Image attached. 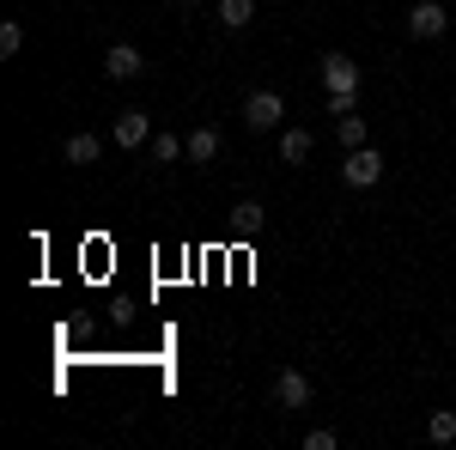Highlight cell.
I'll list each match as a JSON object with an SVG mask.
<instances>
[{"label": "cell", "mask_w": 456, "mask_h": 450, "mask_svg": "<svg viewBox=\"0 0 456 450\" xmlns=\"http://www.w3.org/2000/svg\"><path fill=\"white\" fill-rule=\"evenodd\" d=\"M98 152H104V140L92 135V128H79V135L61 140V159H68V165H98Z\"/></svg>", "instance_id": "8"}, {"label": "cell", "mask_w": 456, "mask_h": 450, "mask_svg": "<svg viewBox=\"0 0 456 450\" xmlns=\"http://www.w3.org/2000/svg\"><path fill=\"white\" fill-rule=\"evenodd\" d=\"M322 86H329V92H359V61L341 55V49H329V55H322Z\"/></svg>", "instance_id": "7"}, {"label": "cell", "mask_w": 456, "mask_h": 450, "mask_svg": "<svg viewBox=\"0 0 456 450\" xmlns=\"http://www.w3.org/2000/svg\"><path fill=\"white\" fill-rule=\"evenodd\" d=\"M274 408H281V414H298V408H311V378H305L298 365H286L281 378H274Z\"/></svg>", "instance_id": "4"}, {"label": "cell", "mask_w": 456, "mask_h": 450, "mask_svg": "<svg viewBox=\"0 0 456 450\" xmlns=\"http://www.w3.org/2000/svg\"><path fill=\"white\" fill-rule=\"evenodd\" d=\"M213 19H219L225 31H244L249 19H256V0H219V6H213Z\"/></svg>", "instance_id": "11"}, {"label": "cell", "mask_w": 456, "mask_h": 450, "mask_svg": "<svg viewBox=\"0 0 456 450\" xmlns=\"http://www.w3.org/2000/svg\"><path fill=\"white\" fill-rule=\"evenodd\" d=\"M341 176H347V189H378V176H384V159H378V146H353L347 165H341Z\"/></svg>", "instance_id": "3"}, {"label": "cell", "mask_w": 456, "mask_h": 450, "mask_svg": "<svg viewBox=\"0 0 456 450\" xmlns=\"http://www.w3.org/2000/svg\"><path fill=\"white\" fill-rule=\"evenodd\" d=\"M219 159V128H195L189 135V165H213Z\"/></svg>", "instance_id": "12"}, {"label": "cell", "mask_w": 456, "mask_h": 450, "mask_svg": "<svg viewBox=\"0 0 456 450\" xmlns=\"http://www.w3.org/2000/svg\"><path fill=\"white\" fill-rule=\"evenodd\" d=\"M311 128H281V159L286 165H305V159H311Z\"/></svg>", "instance_id": "10"}, {"label": "cell", "mask_w": 456, "mask_h": 450, "mask_svg": "<svg viewBox=\"0 0 456 450\" xmlns=\"http://www.w3.org/2000/svg\"><path fill=\"white\" fill-rule=\"evenodd\" d=\"M146 146H152V165H176L189 152V140H176V135H152Z\"/></svg>", "instance_id": "13"}, {"label": "cell", "mask_w": 456, "mask_h": 450, "mask_svg": "<svg viewBox=\"0 0 456 450\" xmlns=\"http://www.w3.org/2000/svg\"><path fill=\"white\" fill-rule=\"evenodd\" d=\"M110 140H116V146H128V152L146 146V140H152V116H146V110H122V116L110 122Z\"/></svg>", "instance_id": "5"}, {"label": "cell", "mask_w": 456, "mask_h": 450, "mask_svg": "<svg viewBox=\"0 0 456 450\" xmlns=\"http://www.w3.org/2000/svg\"><path fill=\"white\" fill-rule=\"evenodd\" d=\"M341 146H365V116H359V110H353V116H341Z\"/></svg>", "instance_id": "16"}, {"label": "cell", "mask_w": 456, "mask_h": 450, "mask_svg": "<svg viewBox=\"0 0 456 450\" xmlns=\"http://www.w3.org/2000/svg\"><path fill=\"white\" fill-rule=\"evenodd\" d=\"M335 445H341L335 426H311V432H305V450H335Z\"/></svg>", "instance_id": "17"}, {"label": "cell", "mask_w": 456, "mask_h": 450, "mask_svg": "<svg viewBox=\"0 0 456 450\" xmlns=\"http://www.w3.org/2000/svg\"><path fill=\"white\" fill-rule=\"evenodd\" d=\"M232 232H238V238H262V232H268V208H262V201H238V208H232Z\"/></svg>", "instance_id": "9"}, {"label": "cell", "mask_w": 456, "mask_h": 450, "mask_svg": "<svg viewBox=\"0 0 456 450\" xmlns=\"http://www.w3.org/2000/svg\"><path fill=\"white\" fill-rule=\"evenodd\" d=\"M19 49H25V25H19V19H6V25H0V55L12 61Z\"/></svg>", "instance_id": "15"}, {"label": "cell", "mask_w": 456, "mask_h": 450, "mask_svg": "<svg viewBox=\"0 0 456 450\" xmlns=\"http://www.w3.org/2000/svg\"><path fill=\"white\" fill-rule=\"evenodd\" d=\"M104 73L128 86V79H141V73H146V55L134 49V43H110V49H104Z\"/></svg>", "instance_id": "6"}, {"label": "cell", "mask_w": 456, "mask_h": 450, "mask_svg": "<svg viewBox=\"0 0 456 450\" xmlns=\"http://www.w3.org/2000/svg\"><path fill=\"white\" fill-rule=\"evenodd\" d=\"M426 438H432V445H456V414H451V408H432V420H426Z\"/></svg>", "instance_id": "14"}, {"label": "cell", "mask_w": 456, "mask_h": 450, "mask_svg": "<svg viewBox=\"0 0 456 450\" xmlns=\"http://www.w3.org/2000/svg\"><path fill=\"white\" fill-rule=\"evenodd\" d=\"M195 6H201V0H176V12H195Z\"/></svg>", "instance_id": "19"}, {"label": "cell", "mask_w": 456, "mask_h": 450, "mask_svg": "<svg viewBox=\"0 0 456 450\" xmlns=\"http://www.w3.org/2000/svg\"><path fill=\"white\" fill-rule=\"evenodd\" d=\"M359 110V92H329V116H353Z\"/></svg>", "instance_id": "18"}, {"label": "cell", "mask_w": 456, "mask_h": 450, "mask_svg": "<svg viewBox=\"0 0 456 450\" xmlns=\"http://www.w3.org/2000/svg\"><path fill=\"white\" fill-rule=\"evenodd\" d=\"M451 31V12L438 6V0H420V6H408V37L414 43H432V37Z\"/></svg>", "instance_id": "2"}, {"label": "cell", "mask_w": 456, "mask_h": 450, "mask_svg": "<svg viewBox=\"0 0 456 450\" xmlns=\"http://www.w3.org/2000/svg\"><path fill=\"white\" fill-rule=\"evenodd\" d=\"M286 116V98L274 92V86H262V92H249L244 98V128H256V135H274Z\"/></svg>", "instance_id": "1"}]
</instances>
